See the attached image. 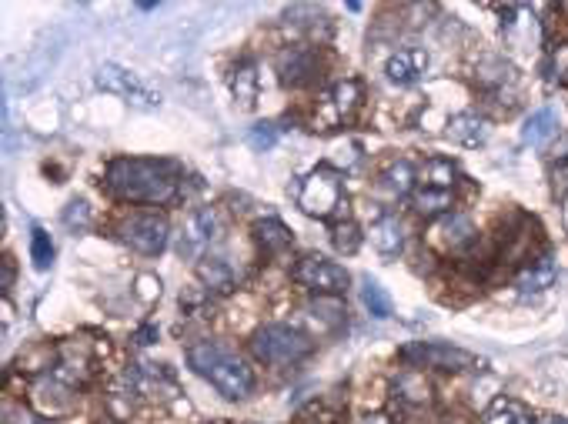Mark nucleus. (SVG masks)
I'll return each mask as SVG.
<instances>
[{
	"instance_id": "f257e3e1",
	"label": "nucleus",
	"mask_w": 568,
	"mask_h": 424,
	"mask_svg": "<svg viewBox=\"0 0 568 424\" xmlns=\"http://www.w3.org/2000/svg\"><path fill=\"white\" fill-rule=\"evenodd\" d=\"M104 187L127 204H171L181 187V167L158 157H117L107 164Z\"/></svg>"
},
{
	"instance_id": "f03ea898",
	"label": "nucleus",
	"mask_w": 568,
	"mask_h": 424,
	"mask_svg": "<svg viewBox=\"0 0 568 424\" xmlns=\"http://www.w3.org/2000/svg\"><path fill=\"white\" fill-rule=\"evenodd\" d=\"M188 364L211 381V388L224 394L228 401H241L254 391V371L238 351L221 341H201L188 351Z\"/></svg>"
},
{
	"instance_id": "7ed1b4c3",
	"label": "nucleus",
	"mask_w": 568,
	"mask_h": 424,
	"mask_svg": "<svg viewBox=\"0 0 568 424\" xmlns=\"http://www.w3.org/2000/svg\"><path fill=\"white\" fill-rule=\"evenodd\" d=\"M311 351H315V341L308 334H301L298 328H288V324H264L251 338L254 358L261 364H274V368L305 361Z\"/></svg>"
},
{
	"instance_id": "20e7f679",
	"label": "nucleus",
	"mask_w": 568,
	"mask_h": 424,
	"mask_svg": "<svg viewBox=\"0 0 568 424\" xmlns=\"http://www.w3.org/2000/svg\"><path fill=\"white\" fill-rule=\"evenodd\" d=\"M298 207L308 214V218H318V221H331L341 207H348L345 184H341V174L335 171V167L321 164L305 177V181H301Z\"/></svg>"
},
{
	"instance_id": "39448f33",
	"label": "nucleus",
	"mask_w": 568,
	"mask_h": 424,
	"mask_svg": "<svg viewBox=\"0 0 568 424\" xmlns=\"http://www.w3.org/2000/svg\"><path fill=\"white\" fill-rule=\"evenodd\" d=\"M97 87L107 94H117L121 101H127L137 111H154L161 107V91L151 87L141 74L127 71L121 64H101L97 67Z\"/></svg>"
},
{
	"instance_id": "423d86ee",
	"label": "nucleus",
	"mask_w": 568,
	"mask_h": 424,
	"mask_svg": "<svg viewBox=\"0 0 568 424\" xmlns=\"http://www.w3.org/2000/svg\"><path fill=\"white\" fill-rule=\"evenodd\" d=\"M295 281L318 298H341L348 291V271L321 254H305L295 264Z\"/></svg>"
},
{
	"instance_id": "0eeeda50",
	"label": "nucleus",
	"mask_w": 568,
	"mask_h": 424,
	"mask_svg": "<svg viewBox=\"0 0 568 424\" xmlns=\"http://www.w3.org/2000/svg\"><path fill=\"white\" fill-rule=\"evenodd\" d=\"M168 238H171V228L164 214H134V218H127L121 224V241L131 251L144 254V258L161 254L168 248Z\"/></svg>"
},
{
	"instance_id": "6e6552de",
	"label": "nucleus",
	"mask_w": 568,
	"mask_h": 424,
	"mask_svg": "<svg viewBox=\"0 0 568 424\" xmlns=\"http://www.w3.org/2000/svg\"><path fill=\"white\" fill-rule=\"evenodd\" d=\"M401 361H408L411 368H438V371H465L475 364V354H468L465 348L445 341H418L401 348Z\"/></svg>"
},
{
	"instance_id": "1a4fd4ad",
	"label": "nucleus",
	"mask_w": 568,
	"mask_h": 424,
	"mask_svg": "<svg viewBox=\"0 0 568 424\" xmlns=\"http://www.w3.org/2000/svg\"><path fill=\"white\" fill-rule=\"evenodd\" d=\"M475 224L472 218H465V214H445V218H438L432 221V228H428L425 234V241H428V248L438 251V254H462L468 244L475 241Z\"/></svg>"
},
{
	"instance_id": "9d476101",
	"label": "nucleus",
	"mask_w": 568,
	"mask_h": 424,
	"mask_svg": "<svg viewBox=\"0 0 568 424\" xmlns=\"http://www.w3.org/2000/svg\"><path fill=\"white\" fill-rule=\"evenodd\" d=\"M278 74L288 87H305L321 74V57L311 44L284 47L278 57Z\"/></svg>"
},
{
	"instance_id": "9b49d317",
	"label": "nucleus",
	"mask_w": 568,
	"mask_h": 424,
	"mask_svg": "<svg viewBox=\"0 0 568 424\" xmlns=\"http://www.w3.org/2000/svg\"><path fill=\"white\" fill-rule=\"evenodd\" d=\"M425 71H428V51H425V47H408V51H398V54H391L388 64H385V77L391 84H398V87H408V84L421 81Z\"/></svg>"
},
{
	"instance_id": "f8f14e48",
	"label": "nucleus",
	"mask_w": 568,
	"mask_h": 424,
	"mask_svg": "<svg viewBox=\"0 0 568 424\" xmlns=\"http://www.w3.org/2000/svg\"><path fill=\"white\" fill-rule=\"evenodd\" d=\"M221 234V221H218V211H211V207H201V211H194L188 221H184V244L181 251H201L208 248L211 241H218Z\"/></svg>"
},
{
	"instance_id": "ddd939ff",
	"label": "nucleus",
	"mask_w": 568,
	"mask_h": 424,
	"mask_svg": "<svg viewBox=\"0 0 568 424\" xmlns=\"http://www.w3.org/2000/svg\"><path fill=\"white\" fill-rule=\"evenodd\" d=\"M74 401V388L64 384L61 374H44L41 381L34 384V404L41 408L44 414H57V411H67Z\"/></svg>"
},
{
	"instance_id": "4468645a",
	"label": "nucleus",
	"mask_w": 568,
	"mask_h": 424,
	"mask_svg": "<svg viewBox=\"0 0 568 424\" xmlns=\"http://www.w3.org/2000/svg\"><path fill=\"white\" fill-rule=\"evenodd\" d=\"M558 278V268H555V258L552 254H542V258H535V261H528L522 271H518V278H515V288L522 291V294H538V291H545V288H552Z\"/></svg>"
},
{
	"instance_id": "2eb2a0df",
	"label": "nucleus",
	"mask_w": 568,
	"mask_h": 424,
	"mask_svg": "<svg viewBox=\"0 0 568 424\" xmlns=\"http://www.w3.org/2000/svg\"><path fill=\"white\" fill-rule=\"evenodd\" d=\"M415 184H418V171H415V164H411L408 157H401V161H391L385 171H381V177H378V187H381V191H388L391 197L415 194Z\"/></svg>"
},
{
	"instance_id": "dca6fc26",
	"label": "nucleus",
	"mask_w": 568,
	"mask_h": 424,
	"mask_svg": "<svg viewBox=\"0 0 568 424\" xmlns=\"http://www.w3.org/2000/svg\"><path fill=\"white\" fill-rule=\"evenodd\" d=\"M254 241H258V248L264 258H274V254H284L291 248V231L284 228V221L278 218H261L254 221Z\"/></svg>"
},
{
	"instance_id": "f3484780",
	"label": "nucleus",
	"mask_w": 568,
	"mask_h": 424,
	"mask_svg": "<svg viewBox=\"0 0 568 424\" xmlns=\"http://www.w3.org/2000/svg\"><path fill=\"white\" fill-rule=\"evenodd\" d=\"M448 137L462 147H482L488 141V121L478 114H455L448 121Z\"/></svg>"
},
{
	"instance_id": "a211bd4d",
	"label": "nucleus",
	"mask_w": 568,
	"mask_h": 424,
	"mask_svg": "<svg viewBox=\"0 0 568 424\" xmlns=\"http://www.w3.org/2000/svg\"><path fill=\"white\" fill-rule=\"evenodd\" d=\"M371 244L381 251V254H401L405 248V224H401L395 214H385V218H378L371 224Z\"/></svg>"
},
{
	"instance_id": "6ab92c4d",
	"label": "nucleus",
	"mask_w": 568,
	"mask_h": 424,
	"mask_svg": "<svg viewBox=\"0 0 568 424\" xmlns=\"http://www.w3.org/2000/svg\"><path fill=\"white\" fill-rule=\"evenodd\" d=\"M455 207V194L452 191H435V187H421L415 191V211L425 214V218H445V214H452Z\"/></svg>"
},
{
	"instance_id": "aec40b11",
	"label": "nucleus",
	"mask_w": 568,
	"mask_h": 424,
	"mask_svg": "<svg viewBox=\"0 0 568 424\" xmlns=\"http://www.w3.org/2000/svg\"><path fill=\"white\" fill-rule=\"evenodd\" d=\"M555 131H558V114L552 111V107H542V111H535V114L525 121V127H522V144L538 147V144H545Z\"/></svg>"
},
{
	"instance_id": "412c9836",
	"label": "nucleus",
	"mask_w": 568,
	"mask_h": 424,
	"mask_svg": "<svg viewBox=\"0 0 568 424\" xmlns=\"http://www.w3.org/2000/svg\"><path fill=\"white\" fill-rule=\"evenodd\" d=\"M455 164L448 161V157H432L425 167L418 171V184L421 187H435V191H452L455 187Z\"/></svg>"
},
{
	"instance_id": "4be33fe9",
	"label": "nucleus",
	"mask_w": 568,
	"mask_h": 424,
	"mask_svg": "<svg viewBox=\"0 0 568 424\" xmlns=\"http://www.w3.org/2000/svg\"><path fill=\"white\" fill-rule=\"evenodd\" d=\"M198 274H201V281L208 284V291H214V294H228L234 288V271L224 258H204L198 264Z\"/></svg>"
},
{
	"instance_id": "5701e85b",
	"label": "nucleus",
	"mask_w": 568,
	"mask_h": 424,
	"mask_svg": "<svg viewBox=\"0 0 568 424\" xmlns=\"http://www.w3.org/2000/svg\"><path fill=\"white\" fill-rule=\"evenodd\" d=\"M231 91H234V101L241 107H251L258 101V71H254L251 61H244L238 71L231 77Z\"/></svg>"
},
{
	"instance_id": "b1692460",
	"label": "nucleus",
	"mask_w": 568,
	"mask_h": 424,
	"mask_svg": "<svg viewBox=\"0 0 568 424\" xmlns=\"http://www.w3.org/2000/svg\"><path fill=\"white\" fill-rule=\"evenodd\" d=\"M331 101H335L338 114L345 117V121H351V117L358 114L361 101H365V91H361V84L355 81V77H348V81L335 84V91H331Z\"/></svg>"
},
{
	"instance_id": "393cba45",
	"label": "nucleus",
	"mask_w": 568,
	"mask_h": 424,
	"mask_svg": "<svg viewBox=\"0 0 568 424\" xmlns=\"http://www.w3.org/2000/svg\"><path fill=\"white\" fill-rule=\"evenodd\" d=\"M361 301H365V308L371 311V318H391V314H395V304H391V298H388V291L381 288V284L375 281V278H365L361 281Z\"/></svg>"
},
{
	"instance_id": "a878e982",
	"label": "nucleus",
	"mask_w": 568,
	"mask_h": 424,
	"mask_svg": "<svg viewBox=\"0 0 568 424\" xmlns=\"http://www.w3.org/2000/svg\"><path fill=\"white\" fill-rule=\"evenodd\" d=\"M485 424H532V414H528L522 404L498 398L492 404V411L485 414Z\"/></svg>"
},
{
	"instance_id": "bb28decb",
	"label": "nucleus",
	"mask_w": 568,
	"mask_h": 424,
	"mask_svg": "<svg viewBox=\"0 0 568 424\" xmlns=\"http://www.w3.org/2000/svg\"><path fill=\"white\" fill-rule=\"evenodd\" d=\"M331 244L338 248V254H355L361 248V228L351 218L331 224Z\"/></svg>"
},
{
	"instance_id": "cd10ccee",
	"label": "nucleus",
	"mask_w": 568,
	"mask_h": 424,
	"mask_svg": "<svg viewBox=\"0 0 568 424\" xmlns=\"http://www.w3.org/2000/svg\"><path fill=\"white\" fill-rule=\"evenodd\" d=\"M395 391L405 401H411V404H425L428 401V381H425V374H418V371L401 374L398 384H395Z\"/></svg>"
},
{
	"instance_id": "c85d7f7f",
	"label": "nucleus",
	"mask_w": 568,
	"mask_h": 424,
	"mask_svg": "<svg viewBox=\"0 0 568 424\" xmlns=\"http://www.w3.org/2000/svg\"><path fill=\"white\" fill-rule=\"evenodd\" d=\"M31 258L41 271H47L54 264V244H51V234H47L44 228L31 231Z\"/></svg>"
},
{
	"instance_id": "c756f323",
	"label": "nucleus",
	"mask_w": 568,
	"mask_h": 424,
	"mask_svg": "<svg viewBox=\"0 0 568 424\" xmlns=\"http://www.w3.org/2000/svg\"><path fill=\"white\" fill-rule=\"evenodd\" d=\"M134 298L141 301V304H154V301L161 298V278H154V274H137Z\"/></svg>"
},
{
	"instance_id": "7c9ffc66",
	"label": "nucleus",
	"mask_w": 568,
	"mask_h": 424,
	"mask_svg": "<svg viewBox=\"0 0 568 424\" xmlns=\"http://www.w3.org/2000/svg\"><path fill=\"white\" fill-rule=\"evenodd\" d=\"M64 224L71 231H84L87 224H91V207H87L84 201H71L64 207Z\"/></svg>"
},
{
	"instance_id": "2f4dec72",
	"label": "nucleus",
	"mask_w": 568,
	"mask_h": 424,
	"mask_svg": "<svg viewBox=\"0 0 568 424\" xmlns=\"http://www.w3.org/2000/svg\"><path fill=\"white\" fill-rule=\"evenodd\" d=\"M548 74L558 84H568V44L552 47V61H548Z\"/></svg>"
},
{
	"instance_id": "473e14b6",
	"label": "nucleus",
	"mask_w": 568,
	"mask_h": 424,
	"mask_svg": "<svg viewBox=\"0 0 568 424\" xmlns=\"http://www.w3.org/2000/svg\"><path fill=\"white\" fill-rule=\"evenodd\" d=\"M274 141H278V131H274L271 124H258L251 131V147H254V151H271Z\"/></svg>"
},
{
	"instance_id": "72a5a7b5",
	"label": "nucleus",
	"mask_w": 568,
	"mask_h": 424,
	"mask_svg": "<svg viewBox=\"0 0 568 424\" xmlns=\"http://www.w3.org/2000/svg\"><path fill=\"white\" fill-rule=\"evenodd\" d=\"M11 284H14V261L4 258V291H11Z\"/></svg>"
},
{
	"instance_id": "f704fd0d",
	"label": "nucleus",
	"mask_w": 568,
	"mask_h": 424,
	"mask_svg": "<svg viewBox=\"0 0 568 424\" xmlns=\"http://www.w3.org/2000/svg\"><path fill=\"white\" fill-rule=\"evenodd\" d=\"M154 334H158V331H154L151 324H148V328H144V331H137V338H134V341H137V344H141V348H144V344H151V338H154Z\"/></svg>"
},
{
	"instance_id": "c9c22d12",
	"label": "nucleus",
	"mask_w": 568,
	"mask_h": 424,
	"mask_svg": "<svg viewBox=\"0 0 568 424\" xmlns=\"http://www.w3.org/2000/svg\"><path fill=\"white\" fill-rule=\"evenodd\" d=\"M11 424H51V421H44V418H34V414H21V418H17V421H11Z\"/></svg>"
},
{
	"instance_id": "e433bc0d",
	"label": "nucleus",
	"mask_w": 568,
	"mask_h": 424,
	"mask_svg": "<svg viewBox=\"0 0 568 424\" xmlns=\"http://www.w3.org/2000/svg\"><path fill=\"white\" fill-rule=\"evenodd\" d=\"M361 424H388V418H385V414H368Z\"/></svg>"
},
{
	"instance_id": "4c0bfd02",
	"label": "nucleus",
	"mask_w": 568,
	"mask_h": 424,
	"mask_svg": "<svg viewBox=\"0 0 568 424\" xmlns=\"http://www.w3.org/2000/svg\"><path fill=\"white\" fill-rule=\"evenodd\" d=\"M538 424H568V418H542Z\"/></svg>"
},
{
	"instance_id": "58836bf2",
	"label": "nucleus",
	"mask_w": 568,
	"mask_h": 424,
	"mask_svg": "<svg viewBox=\"0 0 568 424\" xmlns=\"http://www.w3.org/2000/svg\"><path fill=\"white\" fill-rule=\"evenodd\" d=\"M565 224H568V207H565Z\"/></svg>"
}]
</instances>
